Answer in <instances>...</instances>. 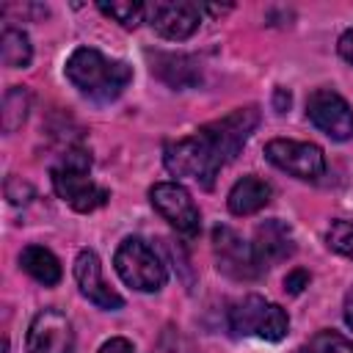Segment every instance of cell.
I'll use <instances>...</instances> for the list:
<instances>
[{
	"mask_svg": "<svg viewBox=\"0 0 353 353\" xmlns=\"http://www.w3.org/2000/svg\"><path fill=\"white\" fill-rule=\"evenodd\" d=\"M298 353H353V342L339 331H317L298 347Z\"/></svg>",
	"mask_w": 353,
	"mask_h": 353,
	"instance_id": "cell-20",
	"label": "cell"
},
{
	"mask_svg": "<svg viewBox=\"0 0 353 353\" xmlns=\"http://www.w3.org/2000/svg\"><path fill=\"white\" fill-rule=\"evenodd\" d=\"M6 196H8L11 204H28L30 196H33V188H30L28 182H22L19 176H8V182H6Z\"/></svg>",
	"mask_w": 353,
	"mask_h": 353,
	"instance_id": "cell-22",
	"label": "cell"
},
{
	"mask_svg": "<svg viewBox=\"0 0 353 353\" xmlns=\"http://www.w3.org/2000/svg\"><path fill=\"white\" fill-rule=\"evenodd\" d=\"M113 268H116L119 279L138 292H157L168 281L163 259L141 237H124L119 243V248L113 254Z\"/></svg>",
	"mask_w": 353,
	"mask_h": 353,
	"instance_id": "cell-5",
	"label": "cell"
},
{
	"mask_svg": "<svg viewBox=\"0 0 353 353\" xmlns=\"http://www.w3.org/2000/svg\"><path fill=\"white\" fill-rule=\"evenodd\" d=\"M336 50H339L342 61H347V63L353 66V28H347V30L339 36V41H336Z\"/></svg>",
	"mask_w": 353,
	"mask_h": 353,
	"instance_id": "cell-25",
	"label": "cell"
},
{
	"mask_svg": "<svg viewBox=\"0 0 353 353\" xmlns=\"http://www.w3.org/2000/svg\"><path fill=\"white\" fill-rule=\"evenodd\" d=\"M309 273L303 270V268H295L292 273H287V279H284V290L287 292H292V295H298L303 287H309Z\"/></svg>",
	"mask_w": 353,
	"mask_h": 353,
	"instance_id": "cell-23",
	"label": "cell"
},
{
	"mask_svg": "<svg viewBox=\"0 0 353 353\" xmlns=\"http://www.w3.org/2000/svg\"><path fill=\"white\" fill-rule=\"evenodd\" d=\"M152 72H157L160 80H165L174 88H190L199 80V63L190 55H174V52H157L154 55V66Z\"/></svg>",
	"mask_w": 353,
	"mask_h": 353,
	"instance_id": "cell-16",
	"label": "cell"
},
{
	"mask_svg": "<svg viewBox=\"0 0 353 353\" xmlns=\"http://www.w3.org/2000/svg\"><path fill=\"white\" fill-rule=\"evenodd\" d=\"M345 323L353 328V287H350L347 295H345Z\"/></svg>",
	"mask_w": 353,
	"mask_h": 353,
	"instance_id": "cell-26",
	"label": "cell"
},
{
	"mask_svg": "<svg viewBox=\"0 0 353 353\" xmlns=\"http://www.w3.org/2000/svg\"><path fill=\"white\" fill-rule=\"evenodd\" d=\"M97 8H99L105 17L116 19L121 28H135V25H141V22H143V17H146V6H143V3H135V0L97 3Z\"/></svg>",
	"mask_w": 353,
	"mask_h": 353,
	"instance_id": "cell-19",
	"label": "cell"
},
{
	"mask_svg": "<svg viewBox=\"0 0 353 353\" xmlns=\"http://www.w3.org/2000/svg\"><path fill=\"white\" fill-rule=\"evenodd\" d=\"M74 331L63 312L41 309L33 314L25 336V353H72Z\"/></svg>",
	"mask_w": 353,
	"mask_h": 353,
	"instance_id": "cell-11",
	"label": "cell"
},
{
	"mask_svg": "<svg viewBox=\"0 0 353 353\" xmlns=\"http://www.w3.org/2000/svg\"><path fill=\"white\" fill-rule=\"evenodd\" d=\"M306 116L320 132H325L334 141H350L353 138V108L334 88L312 91L306 99Z\"/></svg>",
	"mask_w": 353,
	"mask_h": 353,
	"instance_id": "cell-9",
	"label": "cell"
},
{
	"mask_svg": "<svg viewBox=\"0 0 353 353\" xmlns=\"http://www.w3.org/2000/svg\"><path fill=\"white\" fill-rule=\"evenodd\" d=\"M273 188L270 182H265L256 174H245L243 179H237L226 196V207L232 215H254L259 210H265V204L270 201Z\"/></svg>",
	"mask_w": 353,
	"mask_h": 353,
	"instance_id": "cell-14",
	"label": "cell"
},
{
	"mask_svg": "<svg viewBox=\"0 0 353 353\" xmlns=\"http://www.w3.org/2000/svg\"><path fill=\"white\" fill-rule=\"evenodd\" d=\"M265 157L276 168L287 171L298 179H320L325 174V154L317 143L306 141H290V138H273L265 143Z\"/></svg>",
	"mask_w": 353,
	"mask_h": 353,
	"instance_id": "cell-7",
	"label": "cell"
},
{
	"mask_svg": "<svg viewBox=\"0 0 353 353\" xmlns=\"http://www.w3.org/2000/svg\"><path fill=\"white\" fill-rule=\"evenodd\" d=\"M251 245H254V251H256V256H259V262H262L265 270L270 265H276V262H281V259H287V256L295 254L292 229L284 221H279V218H270V221L259 223Z\"/></svg>",
	"mask_w": 353,
	"mask_h": 353,
	"instance_id": "cell-13",
	"label": "cell"
},
{
	"mask_svg": "<svg viewBox=\"0 0 353 353\" xmlns=\"http://www.w3.org/2000/svg\"><path fill=\"white\" fill-rule=\"evenodd\" d=\"M19 268H22L30 279H36L39 284H44V287H55V284L61 281V276H63L58 256H55L50 248L36 245V243L22 248V254H19Z\"/></svg>",
	"mask_w": 353,
	"mask_h": 353,
	"instance_id": "cell-15",
	"label": "cell"
},
{
	"mask_svg": "<svg viewBox=\"0 0 353 353\" xmlns=\"http://www.w3.org/2000/svg\"><path fill=\"white\" fill-rule=\"evenodd\" d=\"M149 201L157 210V215L168 221L179 234H188V237L199 234L201 229L199 207L179 182H154L149 188Z\"/></svg>",
	"mask_w": 353,
	"mask_h": 353,
	"instance_id": "cell-8",
	"label": "cell"
},
{
	"mask_svg": "<svg viewBox=\"0 0 353 353\" xmlns=\"http://www.w3.org/2000/svg\"><path fill=\"white\" fill-rule=\"evenodd\" d=\"M146 22L157 36L168 41H185L201 25V6L188 0H157L146 6Z\"/></svg>",
	"mask_w": 353,
	"mask_h": 353,
	"instance_id": "cell-10",
	"label": "cell"
},
{
	"mask_svg": "<svg viewBox=\"0 0 353 353\" xmlns=\"http://www.w3.org/2000/svg\"><path fill=\"white\" fill-rule=\"evenodd\" d=\"M30 110V94L25 85H14L6 91L3 97V130L6 132H17L22 127V121L28 119Z\"/></svg>",
	"mask_w": 353,
	"mask_h": 353,
	"instance_id": "cell-18",
	"label": "cell"
},
{
	"mask_svg": "<svg viewBox=\"0 0 353 353\" xmlns=\"http://www.w3.org/2000/svg\"><path fill=\"white\" fill-rule=\"evenodd\" d=\"M0 55H3L6 66L25 69L33 61V47H30L28 33L19 30V28H6L3 36H0Z\"/></svg>",
	"mask_w": 353,
	"mask_h": 353,
	"instance_id": "cell-17",
	"label": "cell"
},
{
	"mask_svg": "<svg viewBox=\"0 0 353 353\" xmlns=\"http://www.w3.org/2000/svg\"><path fill=\"white\" fill-rule=\"evenodd\" d=\"M66 80L88 99L94 102H113L124 94V88L132 83V66L116 58H108L105 52L94 47H77L66 58Z\"/></svg>",
	"mask_w": 353,
	"mask_h": 353,
	"instance_id": "cell-2",
	"label": "cell"
},
{
	"mask_svg": "<svg viewBox=\"0 0 353 353\" xmlns=\"http://www.w3.org/2000/svg\"><path fill=\"white\" fill-rule=\"evenodd\" d=\"M88 168H91V154L83 146H66L58 165H52L50 171L58 199H63L77 212H94L110 199V190L97 185L88 176Z\"/></svg>",
	"mask_w": 353,
	"mask_h": 353,
	"instance_id": "cell-3",
	"label": "cell"
},
{
	"mask_svg": "<svg viewBox=\"0 0 353 353\" xmlns=\"http://www.w3.org/2000/svg\"><path fill=\"white\" fill-rule=\"evenodd\" d=\"M99 353H135V347H132L130 339H124V336H113V339H108V342L99 347Z\"/></svg>",
	"mask_w": 353,
	"mask_h": 353,
	"instance_id": "cell-24",
	"label": "cell"
},
{
	"mask_svg": "<svg viewBox=\"0 0 353 353\" xmlns=\"http://www.w3.org/2000/svg\"><path fill=\"white\" fill-rule=\"evenodd\" d=\"M256 127H259L256 105L234 108L232 113L210 124H201L193 135L168 141L163 149V165L168 168V174L193 179L210 190L221 168L240 154V149L245 146V141L254 135Z\"/></svg>",
	"mask_w": 353,
	"mask_h": 353,
	"instance_id": "cell-1",
	"label": "cell"
},
{
	"mask_svg": "<svg viewBox=\"0 0 353 353\" xmlns=\"http://www.w3.org/2000/svg\"><path fill=\"white\" fill-rule=\"evenodd\" d=\"M212 254L218 262V270L234 281H254L265 273L254 245L243 240L232 226H215L212 229Z\"/></svg>",
	"mask_w": 353,
	"mask_h": 353,
	"instance_id": "cell-6",
	"label": "cell"
},
{
	"mask_svg": "<svg viewBox=\"0 0 353 353\" xmlns=\"http://www.w3.org/2000/svg\"><path fill=\"white\" fill-rule=\"evenodd\" d=\"M74 281H77L80 295L88 298L94 306L108 309V312H116V309L124 306V298L105 281L102 262H99L97 251L83 248V251L74 256Z\"/></svg>",
	"mask_w": 353,
	"mask_h": 353,
	"instance_id": "cell-12",
	"label": "cell"
},
{
	"mask_svg": "<svg viewBox=\"0 0 353 353\" xmlns=\"http://www.w3.org/2000/svg\"><path fill=\"white\" fill-rule=\"evenodd\" d=\"M226 323L234 336H256L265 342H281L290 331L287 312L262 295L237 298L226 312Z\"/></svg>",
	"mask_w": 353,
	"mask_h": 353,
	"instance_id": "cell-4",
	"label": "cell"
},
{
	"mask_svg": "<svg viewBox=\"0 0 353 353\" xmlns=\"http://www.w3.org/2000/svg\"><path fill=\"white\" fill-rule=\"evenodd\" d=\"M325 245L347 259H353V221H334L325 232Z\"/></svg>",
	"mask_w": 353,
	"mask_h": 353,
	"instance_id": "cell-21",
	"label": "cell"
}]
</instances>
